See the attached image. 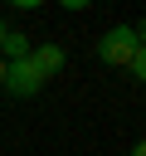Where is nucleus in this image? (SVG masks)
I'll return each instance as SVG.
<instances>
[{"label": "nucleus", "mask_w": 146, "mask_h": 156, "mask_svg": "<svg viewBox=\"0 0 146 156\" xmlns=\"http://www.w3.org/2000/svg\"><path fill=\"white\" fill-rule=\"evenodd\" d=\"M131 54H136V34H131V24H112V29L97 39V58H102L107 68H127Z\"/></svg>", "instance_id": "obj_1"}, {"label": "nucleus", "mask_w": 146, "mask_h": 156, "mask_svg": "<svg viewBox=\"0 0 146 156\" xmlns=\"http://www.w3.org/2000/svg\"><path fill=\"white\" fill-rule=\"evenodd\" d=\"M39 88H44V78H39V68H34L29 58L5 63V93H15V98H34Z\"/></svg>", "instance_id": "obj_2"}, {"label": "nucleus", "mask_w": 146, "mask_h": 156, "mask_svg": "<svg viewBox=\"0 0 146 156\" xmlns=\"http://www.w3.org/2000/svg\"><path fill=\"white\" fill-rule=\"evenodd\" d=\"M29 63L39 68V78L49 83V78H58L63 73V49L58 44H39V49H29Z\"/></svg>", "instance_id": "obj_3"}, {"label": "nucleus", "mask_w": 146, "mask_h": 156, "mask_svg": "<svg viewBox=\"0 0 146 156\" xmlns=\"http://www.w3.org/2000/svg\"><path fill=\"white\" fill-rule=\"evenodd\" d=\"M0 58H5V63H15V58H29V34H19V29H5V39H0Z\"/></svg>", "instance_id": "obj_4"}, {"label": "nucleus", "mask_w": 146, "mask_h": 156, "mask_svg": "<svg viewBox=\"0 0 146 156\" xmlns=\"http://www.w3.org/2000/svg\"><path fill=\"white\" fill-rule=\"evenodd\" d=\"M127 68H131V78H136V83H146V44H136V54H131V63H127Z\"/></svg>", "instance_id": "obj_5"}, {"label": "nucleus", "mask_w": 146, "mask_h": 156, "mask_svg": "<svg viewBox=\"0 0 146 156\" xmlns=\"http://www.w3.org/2000/svg\"><path fill=\"white\" fill-rule=\"evenodd\" d=\"M131 34H136V44H146V15H141V20L131 24Z\"/></svg>", "instance_id": "obj_6"}, {"label": "nucleus", "mask_w": 146, "mask_h": 156, "mask_svg": "<svg viewBox=\"0 0 146 156\" xmlns=\"http://www.w3.org/2000/svg\"><path fill=\"white\" fill-rule=\"evenodd\" d=\"M131 156H146V141H136V146H131Z\"/></svg>", "instance_id": "obj_7"}, {"label": "nucleus", "mask_w": 146, "mask_h": 156, "mask_svg": "<svg viewBox=\"0 0 146 156\" xmlns=\"http://www.w3.org/2000/svg\"><path fill=\"white\" fill-rule=\"evenodd\" d=\"M0 88H5V58H0Z\"/></svg>", "instance_id": "obj_8"}, {"label": "nucleus", "mask_w": 146, "mask_h": 156, "mask_svg": "<svg viewBox=\"0 0 146 156\" xmlns=\"http://www.w3.org/2000/svg\"><path fill=\"white\" fill-rule=\"evenodd\" d=\"M0 39H5V20H0Z\"/></svg>", "instance_id": "obj_9"}]
</instances>
